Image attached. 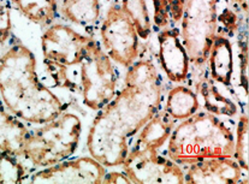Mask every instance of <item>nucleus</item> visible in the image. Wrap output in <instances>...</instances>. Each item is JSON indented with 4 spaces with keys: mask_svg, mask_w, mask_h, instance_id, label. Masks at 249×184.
Listing matches in <instances>:
<instances>
[{
    "mask_svg": "<svg viewBox=\"0 0 249 184\" xmlns=\"http://www.w3.org/2000/svg\"><path fill=\"white\" fill-rule=\"evenodd\" d=\"M199 96L193 89L184 86H177L172 88L167 94L165 111L175 119L183 121L199 111Z\"/></svg>",
    "mask_w": 249,
    "mask_h": 184,
    "instance_id": "obj_18",
    "label": "nucleus"
},
{
    "mask_svg": "<svg viewBox=\"0 0 249 184\" xmlns=\"http://www.w3.org/2000/svg\"><path fill=\"white\" fill-rule=\"evenodd\" d=\"M80 66L83 104L93 111H99L117 94L118 73L113 60L106 55L103 46L93 39Z\"/></svg>",
    "mask_w": 249,
    "mask_h": 184,
    "instance_id": "obj_6",
    "label": "nucleus"
},
{
    "mask_svg": "<svg viewBox=\"0 0 249 184\" xmlns=\"http://www.w3.org/2000/svg\"><path fill=\"white\" fill-rule=\"evenodd\" d=\"M60 11L69 22L89 29L95 27L100 18V2L99 0H63Z\"/></svg>",
    "mask_w": 249,
    "mask_h": 184,
    "instance_id": "obj_16",
    "label": "nucleus"
},
{
    "mask_svg": "<svg viewBox=\"0 0 249 184\" xmlns=\"http://www.w3.org/2000/svg\"><path fill=\"white\" fill-rule=\"evenodd\" d=\"M0 100H1V96H0Z\"/></svg>",
    "mask_w": 249,
    "mask_h": 184,
    "instance_id": "obj_29",
    "label": "nucleus"
},
{
    "mask_svg": "<svg viewBox=\"0 0 249 184\" xmlns=\"http://www.w3.org/2000/svg\"><path fill=\"white\" fill-rule=\"evenodd\" d=\"M208 68L213 81L230 87L233 76L232 43L228 37L217 34L208 52Z\"/></svg>",
    "mask_w": 249,
    "mask_h": 184,
    "instance_id": "obj_13",
    "label": "nucleus"
},
{
    "mask_svg": "<svg viewBox=\"0 0 249 184\" xmlns=\"http://www.w3.org/2000/svg\"><path fill=\"white\" fill-rule=\"evenodd\" d=\"M11 1L0 0V46L9 42L11 37Z\"/></svg>",
    "mask_w": 249,
    "mask_h": 184,
    "instance_id": "obj_23",
    "label": "nucleus"
},
{
    "mask_svg": "<svg viewBox=\"0 0 249 184\" xmlns=\"http://www.w3.org/2000/svg\"><path fill=\"white\" fill-rule=\"evenodd\" d=\"M106 167L93 157L63 160L54 165L42 167L29 178L32 183H101Z\"/></svg>",
    "mask_w": 249,
    "mask_h": 184,
    "instance_id": "obj_10",
    "label": "nucleus"
},
{
    "mask_svg": "<svg viewBox=\"0 0 249 184\" xmlns=\"http://www.w3.org/2000/svg\"><path fill=\"white\" fill-rule=\"evenodd\" d=\"M101 183H125V184H129V183H131V181L129 180V177L124 172L110 171V172L105 173V176H104V178H103V182Z\"/></svg>",
    "mask_w": 249,
    "mask_h": 184,
    "instance_id": "obj_27",
    "label": "nucleus"
},
{
    "mask_svg": "<svg viewBox=\"0 0 249 184\" xmlns=\"http://www.w3.org/2000/svg\"><path fill=\"white\" fill-rule=\"evenodd\" d=\"M159 59L161 69L170 81L183 82L189 73V57L183 46L177 28L164 29L158 37Z\"/></svg>",
    "mask_w": 249,
    "mask_h": 184,
    "instance_id": "obj_11",
    "label": "nucleus"
},
{
    "mask_svg": "<svg viewBox=\"0 0 249 184\" xmlns=\"http://www.w3.org/2000/svg\"><path fill=\"white\" fill-rule=\"evenodd\" d=\"M154 6V24L156 27L164 28L167 27L170 19V6L169 0H152Z\"/></svg>",
    "mask_w": 249,
    "mask_h": 184,
    "instance_id": "obj_24",
    "label": "nucleus"
},
{
    "mask_svg": "<svg viewBox=\"0 0 249 184\" xmlns=\"http://www.w3.org/2000/svg\"><path fill=\"white\" fill-rule=\"evenodd\" d=\"M93 37L83 35L67 24L53 23L41 37L45 60L64 66L80 65Z\"/></svg>",
    "mask_w": 249,
    "mask_h": 184,
    "instance_id": "obj_9",
    "label": "nucleus"
},
{
    "mask_svg": "<svg viewBox=\"0 0 249 184\" xmlns=\"http://www.w3.org/2000/svg\"><path fill=\"white\" fill-rule=\"evenodd\" d=\"M121 166L131 183H184L178 164L157 149L133 147Z\"/></svg>",
    "mask_w": 249,
    "mask_h": 184,
    "instance_id": "obj_8",
    "label": "nucleus"
},
{
    "mask_svg": "<svg viewBox=\"0 0 249 184\" xmlns=\"http://www.w3.org/2000/svg\"><path fill=\"white\" fill-rule=\"evenodd\" d=\"M27 180V170L19 157L0 150V183H21Z\"/></svg>",
    "mask_w": 249,
    "mask_h": 184,
    "instance_id": "obj_21",
    "label": "nucleus"
},
{
    "mask_svg": "<svg viewBox=\"0 0 249 184\" xmlns=\"http://www.w3.org/2000/svg\"><path fill=\"white\" fill-rule=\"evenodd\" d=\"M103 48L113 61L129 68L139 58V34L121 5L108 7L100 27Z\"/></svg>",
    "mask_w": 249,
    "mask_h": 184,
    "instance_id": "obj_7",
    "label": "nucleus"
},
{
    "mask_svg": "<svg viewBox=\"0 0 249 184\" xmlns=\"http://www.w3.org/2000/svg\"><path fill=\"white\" fill-rule=\"evenodd\" d=\"M218 0H185L181 17L179 37L189 60L204 65L217 35Z\"/></svg>",
    "mask_w": 249,
    "mask_h": 184,
    "instance_id": "obj_5",
    "label": "nucleus"
},
{
    "mask_svg": "<svg viewBox=\"0 0 249 184\" xmlns=\"http://www.w3.org/2000/svg\"><path fill=\"white\" fill-rule=\"evenodd\" d=\"M175 127V119L165 110H160L140 130L133 147L159 150L169 140Z\"/></svg>",
    "mask_w": 249,
    "mask_h": 184,
    "instance_id": "obj_15",
    "label": "nucleus"
},
{
    "mask_svg": "<svg viewBox=\"0 0 249 184\" xmlns=\"http://www.w3.org/2000/svg\"><path fill=\"white\" fill-rule=\"evenodd\" d=\"M41 127L30 130L23 157L34 166L47 167L70 158L80 145L82 122L75 113L64 111Z\"/></svg>",
    "mask_w": 249,
    "mask_h": 184,
    "instance_id": "obj_4",
    "label": "nucleus"
},
{
    "mask_svg": "<svg viewBox=\"0 0 249 184\" xmlns=\"http://www.w3.org/2000/svg\"><path fill=\"white\" fill-rule=\"evenodd\" d=\"M185 0H169L170 6V18L174 23H178L181 20L183 6Z\"/></svg>",
    "mask_w": 249,
    "mask_h": 184,
    "instance_id": "obj_26",
    "label": "nucleus"
},
{
    "mask_svg": "<svg viewBox=\"0 0 249 184\" xmlns=\"http://www.w3.org/2000/svg\"><path fill=\"white\" fill-rule=\"evenodd\" d=\"M232 129L207 111H197L172 130L167 154L178 165H190L208 158H233Z\"/></svg>",
    "mask_w": 249,
    "mask_h": 184,
    "instance_id": "obj_3",
    "label": "nucleus"
},
{
    "mask_svg": "<svg viewBox=\"0 0 249 184\" xmlns=\"http://www.w3.org/2000/svg\"><path fill=\"white\" fill-rule=\"evenodd\" d=\"M248 116L242 114L238 119L236 129L233 159L246 172L248 171Z\"/></svg>",
    "mask_w": 249,
    "mask_h": 184,
    "instance_id": "obj_22",
    "label": "nucleus"
},
{
    "mask_svg": "<svg viewBox=\"0 0 249 184\" xmlns=\"http://www.w3.org/2000/svg\"><path fill=\"white\" fill-rule=\"evenodd\" d=\"M242 171L233 158H208L190 164L184 183H237Z\"/></svg>",
    "mask_w": 249,
    "mask_h": 184,
    "instance_id": "obj_12",
    "label": "nucleus"
},
{
    "mask_svg": "<svg viewBox=\"0 0 249 184\" xmlns=\"http://www.w3.org/2000/svg\"><path fill=\"white\" fill-rule=\"evenodd\" d=\"M197 93L202 98V106L210 113L217 117H233L237 114L238 109L236 102L225 96L210 78H206L197 84Z\"/></svg>",
    "mask_w": 249,
    "mask_h": 184,
    "instance_id": "obj_17",
    "label": "nucleus"
},
{
    "mask_svg": "<svg viewBox=\"0 0 249 184\" xmlns=\"http://www.w3.org/2000/svg\"><path fill=\"white\" fill-rule=\"evenodd\" d=\"M126 69L124 87L99 110L88 132V152L105 167L122 165L130 140L161 110L162 86L152 59L136 60Z\"/></svg>",
    "mask_w": 249,
    "mask_h": 184,
    "instance_id": "obj_1",
    "label": "nucleus"
},
{
    "mask_svg": "<svg viewBox=\"0 0 249 184\" xmlns=\"http://www.w3.org/2000/svg\"><path fill=\"white\" fill-rule=\"evenodd\" d=\"M240 81L241 87H243L245 92L247 93V86H248V48L247 42L240 46Z\"/></svg>",
    "mask_w": 249,
    "mask_h": 184,
    "instance_id": "obj_25",
    "label": "nucleus"
},
{
    "mask_svg": "<svg viewBox=\"0 0 249 184\" xmlns=\"http://www.w3.org/2000/svg\"><path fill=\"white\" fill-rule=\"evenodd\" d=\"M23 16L47 28L58 17V0H10Z\"/></svg>",
    "mask_w": 249,
    "mask_h": 184,
    "instance_id": "obj_19",
    "label": "nucleus"
},
{
    "mask_svg": "<svg viewBox=\"0 0 249 184\" xmlns=\"http://www.w3.org/2000/svg\"><path fill=\"white\" fill-rule=\"evenodd\" d=\"M121 6L135 24L139 37L143 40L148 39L152 24L146 0H122Z\"/></svg>",
    "mask_w": 249,
    "mask_h": 184,
    "instance_id": "obj_20",
    "label": "nucleus"
},
{
    "mask_svg": "<svg viewBox=\"0 0 249 184\" xmlns=\"http://www.w3.org/2000/svg\"><path fill=\"white\" fill-rule=\"evenodd\" d=\"M0 55V96L21 121L44 124L67 111L68 104L40 81L34 53L17 37Z\"/></svg>",
    "mask_w": 249,
    "mask_h": 184,
    "instance_id": "obj_2",
    "label": "nucleus"
},
{
    "mask_svg": "<svg viewBox=\"0 0 249 184\" xmlns=\"http://www.w3.org/2000/svg\"><path fill=\"white\" fill-rule=\"evenodd\" d=\"M30 129L24 122L11 113L0 100V150L23 157L25 141Z\"/></svg>",
    "mask_w": 249,
    "mask_h": 184,
    "instance_id": "obj_14",
    "label": "nucleus"
},
{
    "mask_svg": "<svg viewBox=\"0 0 249 184\" xmlns=\"http://www.w3.org/2000/svg\"><path fill=\"white\" fill-rule=\"evenodd\" d=\"M232 1L237 2V4L241 6V9H242L245 12H247V10H248V0H232Z\"/></svg>",
    "mask_w": 249,
    "mask_h": 184,
    "instance_id": "obj_28",
    "label": "nucleus"
}]
</instances>
